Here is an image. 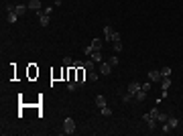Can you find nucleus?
<instances>
[{"instance_id":"ddd939ff","label":"nucleus","mask_w":183,"mask_h":136,"mask_svg":"<svg viewBox=\"0 0 183 136\" xmlns=\"http://www.w3.org/2000/svg\"><path fill=\"white\" fill-rule=\"evenodd\" d=\"M96 106H98V108H104V106H108V104H106V98H104V95H96Z\"/></svg>"},{"instance_id":"6e6552de","label":"nucleus","mask_w":183,"mask_h":136,"mask_svg":"<svg viewBox=\"0 0 183 136\" xmlns=\"http://www.w3.org/2000/svg\"><path fill=\"white\" fill-rule=\"evenodd\" d=\"M163 75L161 71H149V81H161Z\"/></svg>"},{"instance_id":"a211bd4d","label":"nucleus","mask_w":183,"mask_h":136,"mask_svg":"<svg viewBox=\"0 0 183 136\" xmlns=\"http://www.w3.org/2000/svg\"><path fill=\"white\" fill-rule=\"evenodd\" d=\"M120 98H122V102H124V104H128V102H130V100H132V98H134V95L130 94V91H126V94H122V95H120Z\"/></svg>"},{"instance_id":"b1692460","label":"nucleus","mask_w":183,"mask_h":136,"mask_svg":"<svg viewBox=\"0 0 183 136\" xmlns=\"http://www.w3.org/2000/svg\"><path fill=\"white\" fill-rule=\"evenodd\" d=\"M163 132H165V134H169V132H173V128H171V126H169V124H167V122H163Z\"/></svg>"},{"instance_id":"a878e982","label":"nucleus","mask_w":183,"mask_h":136,"mask_svg":"<svg viewBox=\"0 0 183 136\" xmlns=\"http://www.w3.org/2000/svg\"><path fill=\"white\" fill-rule=\"evenodd\" d=\"M102 116H112V110H110L108 106H104V108H102Z\"/></svg>"},{"instance_id":"9d476101","label":"nucleus","mask_w":183,"mask_h":136,"mask_svg":"<svg viewBox=\"0 0 183 136\" xmlns=\"http://www.w3.org/2000/svg\"><path fill=\"white\" fill-rule=\"evenodd\" d=\"M138 89H141V83H138V81H130V83H128V91H130L132 95H134Z\"/></svg>"},{"instance_id":"aec40b11","label":"nucleus","mask_w":183,"mask_h":136,"mask_svg":"<svg viewBox=\"0 0 183 136\" xmlns=\"http://www.w3.org/2000/svg\"><path fill=\"white\" fill-rule=\"evenodd\" d=\"M159 71H161L163 77H171V67H161Z\"/></svg>"},{"instance_id":"f257e3e1","label":"nucleus","mask_w":183,"mask_h":136,"mask_svg":"<svg viewBox=\"0 0 183 136\" xmlns=\"http://www.w3.org/2000/svg\"><path fill=\"white\" fill-rule=\"evenodd\" d=\"M53 12V8H45V10H37V16H39L41 27H47L49 25V14Z\"/></svg>"},{"instance_id":"7ed1b4c3","label":"nucleus","mask_w":183,"mask_h":136,"mask_svg":"<svg viewBox=\"0 0 183 136\" xmlns=\"http://www.w3.org/2000/svg\"><path fill=\"white\" fill-rule=\"evenodd\" d=\"M6 10H8V16H6V21L10 22V25H14V22L19 21V14L14 12V6H12V4H6Z\"/></svg>"},{"instance_id":"5701e85b","label":"nucleus","mask_w":183,"mask_h":136,"mask_svg":"<svg viewBox=\"0 0 183 136\" xmlns=\"http://www.w3.org/2000/svg\"><path fill=\"white\" fill-rule=\"evenodd\" d=\"M88 77H90V81H98V73H96V69H94V71H88Z\"/></svg>"},{"instance_id":"0eeeda50","label":"nucleus","mask_w":183,"mask_h":136,"mask_svg":"<svg viewBox=\"0 0 183 136\" xmlns=\"http://www.w3.org/2000/svg\"><path fill=\"white\" fill-rule=\"evenodd\" d=\"M147 94H149V91H144V89L141 88V89L134 94V100H136V102H144V100H147Z\"/></svg>"},{"instance_id":"412c9836","label":"nucleus","mask_w":183,"mask_h":136,"mask_svg":"<svg viewBox=\"0 0 183 136\" xmlns=\"http://www.w3.org/2000/svg\"><path fill=\"white\" fill-rule=\"evenodd\" d=\"M73 59H71V57H63V65H65V67H73Z\"/></svg>"},{"instance_id":"c85d7f7f","label":"nucleus","mask_w":183,"mask_h":136,"mask_svg":"<svg viewBox=\"0 0 183 136\" xmlns=\"http://www.w3.org/2000/svg\"><path fill=\"white\" fill-rule=\"evenodd\" d=\"M110 65H112V67H114V65H118V57H116V55H114V57H112V59H110Z\"/></svg>"},{"instance_id":"4468645a","label":"nucleus","mask_w":183,"mask_h":136,"mask_svg":"<svg viewBox=\"0 0 183 136\" xmlns=\"http://www.w3.org/2000/svg\"><path fill=\"white\" fill-rule=\"evenodd\" d=\"M27 4H19V6H14V12H16V14H19V16H22V14H25V12H27Z\"/></svg>"},{"instance_id":"f8f14e48","label":"nucleus","mask_w":183,"mask_h":136,"mask_svg":"<svg viewBox=\"0 0 183 136\" xmlns=\"http://www.w3.org/2000/svg\"><path fill=\"white\" fill-rule=\"evenodd\" d=\"M169 88H171V77H163L161 79V89L163 91H167Z\"/></svg>"},{"instance_id":"f3484780","label":"nucleus","mask_w":183,"mask_h":136,"mask_svg":"<svg viewBox=\"0 0 183 136\" xmlns=\"http://www.w3.org/2000/svg\"><path fill=\"white\" fill-rule=\"evenodd\" d=\"M92 57V61H96V63H102V51H94V53L90 55Z\"/></svg>"},{"instance_id":"c756f323","label":"nucleus","mask_w":183,"mask_h":136,"mask_svg":"<svg viewBox=\"0 0 183 136\" xmlns=\"http://www.w3.org/2000/svg\"><path fill=\"white\" fill-rule=\"evenodd\" d=\"M118 41H120V35L114 33V37H112V43H118Z\"/></svg>"},{"instance_id":"423d86ee","label":"nucleus","mask_w":183,"mask_h":136,"mask_svg":"<svg viewBox=\"0 0 183 136\" xmlns=\"http://www.w3.org/2000/svg\"><path fill=\"white\" fill-rule=\"evenodd\" d=\"M100 73L102 75H110L112 73V65H110V63H100Z\"/></svg>"},{"instance_id":"393cba45","label":"nucleus","mask_w":183,"mask_h":136,"mask_svg":"<svg viewBox=\"0 0 183 136\" xmlns=\"http://www.w3.org/2000/svg\"><path fill=\"white\" fill-rule=\"evenodd\" d=\"M167 118H169V116H167V114H161V112H159V116H157V120H159V122H167Z\"/></svg>"},{"instance_id":"dca6fc26","label":"nucleus","mask_w":183,"mask_h":136,"mask_svg":"<svg viewBox=\"0 0 183 136\" xmlns=\"http://www.w3.org/2000/svg\"><path fill=\"white\" fill-rule=\"evenodd\" d=\"M90 47H92V51H100V49H102V39H94Z\"/></svg>"},{"instance_id":"20e7f679","label":"nucleus","mask_w":183,"mask_h":136,"mask_svg":"<svg viewBox=\"0 0 183 136\" xmlns=\"http://www.w3.org/2000/svg\"><path fill=\"white\" fill-rule=\"evenodd\" d=\"M77 69V77H75V81L80 83V85H83L86 83V67L81 65V67H75Z\"/></svg>"},{"instance_id":"2eb2a0df","label":"nucleus","mask_w":183,"mask_h":136,"mask_svg":"<svg viewBox=\"0 0 183 136\" xmlns=\"http://www.w3.org/2000/svg\"><path fill=\"white\" fill-rule=\"evenodd\" d=\"M167 124H169L171 128L175 130V128H177V124H179V120H177V116H169V118H167Z\"/></svg>"},{"instance_id":"9b49d317","label":"nucleus","mask_w":183,"mask_h":136,"mask_svg":"<svg viewBox=\"0 0 183 136\" xmlns=\"http://www.w3.org/2000/svg\"><path fill=\"white\" fill-rule=\"evenodd\" d=\"M31 10H41V0H29V4H27Z\"/></svg>"},{"instance_id":"4be33fe9","label":"nucleus","mask_w":183,"mask_h":136,"mask_svg":"<svg viewBox=\"0 0 183 136\" xmlns=\"http://www.w3.org/2000/svg\"><path fill=\"white\" fill-rule=\"evenodd\" d=\"M77 88H80V83H77V81H69L67 83V89H69V91H75Z\"/></svg>"},{"instance_id":"39448f33","label":"nucleus","mask_w":183,"mask_h":136,"mask_svg":"<svg viewBox=\"0 0 183 136\" xmlns=\"http://www.w3.org/2000/svg\"><path fill=\"white\" fill-rule=\"evenodd\" d=\"M114 33H116V31L110 27V25H106V27H104V37H106V41L112 43V37H114Z\"/></svg>"},{"instance_id":"6ab92c4d","label":"nucleus","mask_w":183,"mask_h":136,"mask_svg":"<svg viewBox=\"0 0 183 136\" xmlns=\"http://www.w3.org/2000/svg\"><path fill=\"white\" fill-rule=\"evenodd\" d=\"M94 65H96V61H86V63H83V67H86V71H94Z\"/></svg>"},{"instance_id":"bb28decb","label":"nucleus","mask_w":183,"mask_h":136,"mask_svg":"<svg viewBox=\"0 0 183 136\" xmlns=\"http://www.w3.org/2000/svg\"><path fill=\"white\" fill-rule=\"evenodd\" d=\"M114 51H116V53H120V51H122V41L114 43Z\"/></svg>"},{"instance_id":"1a4fd4ad","label":"nucleus","mask_w":183,"mask_h":136,"mask_svg":"<svg viewBox=\"0 0 183 136\" xmlns=\"http://www.w3.org/2000/svg\"><path fill=\"white\" fill-rule=\"evenodd\" d=\"M142 120H144V122L149 124V128H151V130H155V126H157V122H155V118H151L149 114H144V116H142Z\"/></svg>"},{"instance_id":"f03ea898","label":"nucleus","mask_w":183,"mask_h":136,"mask_svg":"<svg viewBox=\"0 0 183 136\" xmlns=\"http://www.w3.org/2000/svg\"><path fill=\"white\" fill-rule=\"evenodd\" d=\"M63 134H75V122L71 118L63 120Z\"/></svg>"},{"instance_id":"7c9ffc66","label":"nucleus","mask_w":183,"mask_h":136,"mask_svg":"<svg viewBox=\"0 0 183 136\" xmlns=\"http://www.w3.org/2000/svg\"><path fill=\"white\" fill-rule=\"evenodd\" d=\"M141 88L144 89V91H149V89H151V81H149V83H144V85H141Z\"/></svg>"},{"instance_id":"cd10ccee","label":"nucleus","mask_w":183,"mask_h":136,"mask_svg":"<svg viewBox=\"0 0 183 136\" xmlns=\"http://www.w3.org/2000/svg\"><path fill=\"white\" fill-rule=\"evenodd\" d=\"M149 116H151V118H155V120H157V116H159V110H157V108H153V110H151V112H149Z\"/></svg>"}]
</instances>
